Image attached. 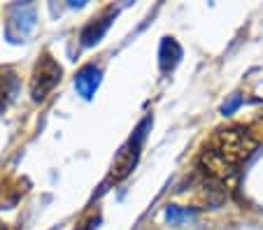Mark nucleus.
<instances>
[{
    "mask_svg": "<svg viewBox=\"0 0 263 230\" xmlns=\"http://www.w3.org/2000/svg\"><path fill=\"white\" fill-rule=\"evenodd\" d=\"M109 28V16H103V19H93V21H89V24L82 28V45L84 47H93V45H98L100 40H103V35H105V30Z\"/></svg>",
    "mask_w": 263,
    "mask_h": 230,
    "instance_id": "obj_5",
    "label": "nucleus"
},
{
    "mask_svg": "<svg viewBox=\"0 0 263 230\" xmlns=\"http://www.w3.org/2000/svg\"><path fill=\"white\" fill-rule=\"evenodd\" d=\"M159 58H161V70L163 72H170L175 65L179 63L182 58V47L173 40V37H165L161 42V51H159Z\"/></svg>",
    "mask_w": 263,
    "mask_h": 230,
    "instance_id": "obj_6",
    "label": "nucleus"
},
{
    "mask_svg": "<svg viewBox=\"0 0 263 230\" xmlns=\"http://www.w3.org/2000/svg\"><path fill=\"white\" fill-rule=\"evenodd\" d=\"M61 75H63V68L54 60V56L42 54L40 60L35 63L33 77H30V95H33V100L35 102L45 100L61 81Z\"/></svg>",
    "mask_w": 263,
    "mask_h": 230,
    "instance_id": "obj_2",
    "label": "nucleus"
},
{
    "mask_svg": "<svg viewBox=\"0 0 263 230\" xmlns=\"http://www.w3.org/2000/svg\"><path fill=\"white\" fill-rule=\"evenodd\" d=\"M149 126V121H144L138 130L133 133V137H128L124 147L117 151L112 165H109V179L121 181L133 172V168L138 165V158H140V149H142V140H144V128Z\"/></svg>",
    "mask_w": 263,
    "mask_h": 230,
    "instance_id": "obj_3",
    "label": "nucleus"
},
{
    "mask_svg": "<svg viewBox=\"0 0 263 230\" xmlns=\"http://www.w3.org/2000/svg\"><path fill=\"white\" fill-rule=\"evenodd\" d=\"M258 142L245 126H221L210 135L200 151L198 170L212 179L229 184L238 175L240 165L254 156Z\"/></svg>",
    "mask_w": 263,
    "mask_h": 230,
    "instance_id": "obj_1",
    "label": "nucleus"
},
{
    "mask_svg": "<svg viewBox=\"0 0 263 230\" xmlns=\"http://www.w3.org/2000/svg\"><path fill=\"white\" fill-rule=\"evenodd\" d=\"M261 116H263V112H261Z\"/></svg>",
    "mask_w": 263,
    "mask_h": 230,
    "instance_id": "obj_7",
    "label": "nucleus"
},
{
    "mask_svg": "<svg viewBox=\"0 0 263 230\" xmlns=\"http://www.w3.org/2000/svg\"><path fill=\"white\" fill-rule=\"evenodd\" d=\"M98 81H100V70L93 68V65H86V68H82V70L77 72L74 86H77V91H80L84 98H91V95L96 93V89H98Z\"/></svg>",
    "mask_w": 263,
    "mask_h": 230,
    "instance_id": "obj_4",
    "label": "nucleus"
}]
</instances>
